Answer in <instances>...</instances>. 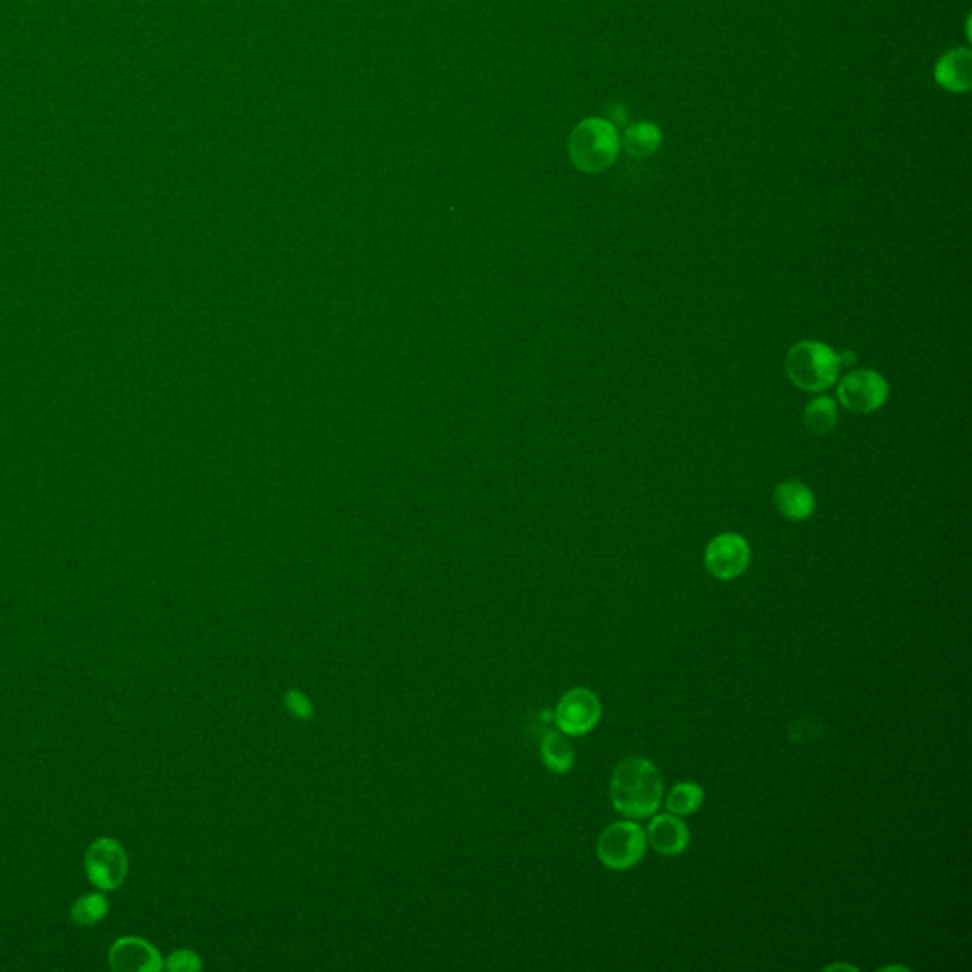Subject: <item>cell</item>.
<instances>
[{
	"label": "cell",
	"instance_id": "cell-1",
	"mask_svg": "<svg viewBox=\"0 0 972 972\" xmlns=\"http://www.w3.org/2000/svg\"><path fill=\"white\" fill-rule=\"evenodd\" d=\"M610 798L616 811L629 818L652 817L664 802V779L649 760L625 758L611 775Z\"/></svg>",
	"mask_w": 972,
	"mask_h": 972
},
{
	"label": "cell",
	"instance_id": "cell-2",
	"mask_svg": "<svg viewBox=\"0 0 972 972\" xmlns=\"http://www.w3.org/2000/svg\"><path fill=\"white\" fill-rule=\"evenodd\" d=\"M840 354L833 348L803 340L790 348L787 355V375L795 388L811 393L833 388L840 376Z\"/></svg>",
	"mask_w": 972,
	"mask_h": 972
},
{
	"label": "cell",
	"instance_id": "cell-3",
	"mask_svg": "<svg viewBox=\"0 0 972 972\" xmlns=\"http://www.w3.org/2000/svg\"><path fill=\"white\" fill-rule=\"evenodd\" d=\"M568 150L578 170L587 173L608 170L618 158V130L610 120H583L570 135Z\"/></svg>",
	"mask_w": 972,
	"mask_h": 972
},
{
	"label": "cell",
	"instance_id": "cell-4",
	"mask_svg": "<svg viewBox=\"0 0 972 972\" xmlns=\"http://www.w3.org/2000/svg\"><path fill=\"white\" fill-rule=\"evenodd\" d=\"M648 848L646 833L639 823L619 821L600 834L597 843L598 861L613 872L633 868L644 859Z\"/></svg>",
	"mask_w": 972,
	"mask_h": 972
},
{
	"label": "cell",
	"instance_id": "cell-5",
	"mask_svg": "<svg viewBox=\"0 0 972 972\" xmlns=\"http://www.w3.org/2000/svg\"><path fill=\"white\" fill-rule=\"evenodd\" d=\"M841 405L856 414H868L885 405L889 398V386L882 375L872 368L853 370L841 378L838 386Z\"/></svg>",
	"mask_w": 972,
	"mask_h": 972
},
{
	"label": "cell",
	"instance_id": "cell-6",
	"mask_svg": "<svg viewBox=\"0 0 972 972\" xmlns=\"http://www.w3.org/2000/svg\"><path fill=\"white\" fill-rule=\"evenodd\" d=\"M84 864L89 882L104 891L119 889L127 876V856L124 848L112 838L94 841L89 846Z\"/></svg>",
	"mask_w": 972,
	"mask_h": 972
},
{
	"label": "cell",
	"instance_id": "cell-7",
	"mask_svg": "<svg viewBox=\"0 0 972 972\" xmlns=\"http://www.w3.org/2000/svg\"><path fill=\"white\" fill-rule=\"evenodd\" d=\"M603 707L597 693L590 688H574L560 697L555 708V722L564 736H585L597 726Z\"/></svg>",
	"mask_w": 972,
	"mask_h": 972
},
{
	"label": "cell",
	"instance_id": "cell-8",
	"mask_svg": "<svg viewBox=\"0 0 972 972\" xmlns=\"http://www.w3.org/2000/svg\"><path fill=\"white\" fill-rule=\"evenodd\" d=\"M751 562L749 542L736 532H726L708 542L705 549V568L708 574L729 582L743 574Z\"/></svg>",
	"mask_w": 972,
	"mask_h": 972
},
{
	"label": "cell",
	"instance_id": "cell-9",
	"mask_svg": "<svg viewBox=\"0 0 972 972\" xmlns=\"http://www.w3.org/2000/svg\"><path fill=\"white\" fill-rule=\"evenodd\" d=\"M109 963L112 971L119 972H158L163 969L162 958L155 946L135 936H125L112 944Z\"/></svg>",
	"mask_w": 972,
	"mask_h": 972
},
{
	"label": "cell",
	"instance_id": "cell-10",
	"mask_svg": "<svg viewBox=\"0 0 972 972\" xmlns=\"http://www.w3.org/2000/svg\"><path fill=\"white\" fill-rule=\"evenodd\" d=\"M646 841L657 853L664 856H677L684 853L690 846V828L685 826L684 821H680L672 813L657 815L654 821H649Z\"/></svg>",
	"mask_w": 972,
	"mask_h": 972
},
{
	"label": "cell",
	"instance_id": "cell-11",
	"mask_svg": "<svg viewBox=\"0 0 972 972\" xmlns=\"http://www.w3.org/2000/svg\"><path fill=\"white\" fill-rule=\"evenodd\" d=\"M774 503L785 519L800 523L813 515L815 494L800 481H782L781 485L775 486Z\"/></svg>",
	"mask_w": 972,
	"mask_h": 972
},
{
	"label": "cell",
	"instance_id": "cell-12",
	"mask_svg": "<svg viewBox=\"0 0 972 972\" xmlns=\"http://www.w3.org/2000/svg\"><path fill=\"white\" fill-rule=\"evenodd\" d=\"M971 60L967 48L946 53L936 65V82L950 92H967L971 88Z\"/></svg>",
	"mask_w": 972,
	"mask_h": 972
},
{
	"label": "cell",
	"instance_id": "cell-13",
	"mask_svg": "<svg viewBox=\"0 0 972 972\" xmlns=\"http://www.w3.org/2000/svg\"><path fill=\"white\" fill-rule=\"evenodd\" d=\"M542 758L552 774H567L574 766V749L564 733L549 731L542 741Z\"/></svg>",
	"mask_w": 972,
	"mask_h": 972
},
{
	"label": "cell",
	"instance_id": "cell-14",
	"mask_svg": "<svg viewBox=\"0 0 972 972\" xmlns=\"http://www.w3.org/2000/svg\"><path fill=\"white\" fill-rule=\"evenodd\" d=\"M659 145H661V132L657 125L649 122L629 125L623 137V147L633 158H648L656 153Z\"/></svg>",
	"mask_w": 972,
	"mask_h": 972
},
{
	"label": "cell",
	"instance_id": "cell-15",
	"mask_svg": "<svg viewBox=\"0 0 972 972\" xmlns=\"http://www.w3.org/2000/svg\"><path fill=\"white\" fill-rule=\"evenodd\" d=\"M838 422V406L833 398L813 399L803 411V424L813 435H826L833 432Z\"/></svg>",
	"mask_w": 972,
	"mask_h": 972
},
{
	"label": "cell",
	"instance_id": "cell-16",
	"mask_svg": "<svg viewBox=\"0 0 972 972\" xmlns=\"http://www.w3.org/2000/svg\"><path fill=\"white\" fill-rule=\"evenodd\" d=\"M703 800H705V794H703V789H701L700 785H695V782H680V785L672 787V790H670L667 800H665V807L672 815H677V817H685V815H692V813L700 810L701 805H703Z\"/></svg>",
	"mask_w": 972,
	"mask_h": 972
},
{
	"label": "cell",
	"instance_id": "cell-17",
	"mask_svg": "<svg viewBox=\"0 0 972 972\" xmlns=\"http://www.w3.org/2000/svg\"><path fill=\"white\" fill-rule=\"evenodd\" d=\"M107 912H109V900L105 899L104 895H86L74 902L71 918L82 927H88L104 920Z\"/></svg>",
	"mask_w": 972,
	"mask_h": 972
},
{
	"label": "cell",
	"instance_id": "cell-18",
	"mask_svg": "<svg viewBox=\"0 0 972 972\" xmlns=\"http://www.w3.org/2000/svg\"><path fill=\"white\" fill-rule=\"evenodd\" d=\"M166 969L178 972L199 971L202 963H199L198 956L194 951L179 950L175 953H171L168 963H166Z\"/></svg>",
	"mask_w": 972,
	"mask_h": 972
},
{
	"label": "cell",
	"instance_id": "cell-19",
	"mask_svg": "<svg viewBox=\"0 0 972 972\" xmlns=\"http://www.w3.org/2000/svg\"><path fill=\"white\" fill-rule=\"evenodd\" d=\"M288 707L291 708V713L295 716H301V718H308L309 713H312V707H309L308 700L303 697L299 692H291L288 695Z\"/></svg>",
	"mask_w": 972,
	"mask_h": 972
}]
</instances>
